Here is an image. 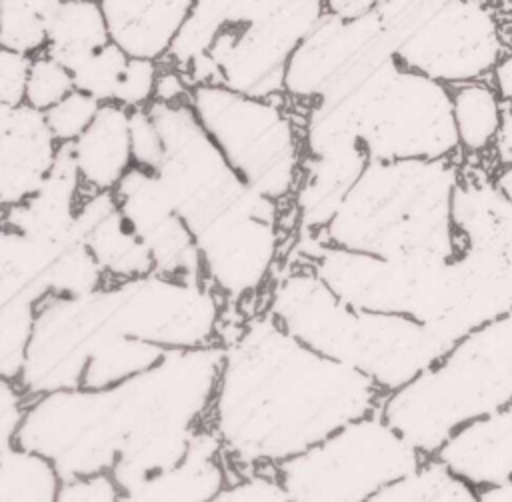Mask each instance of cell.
<instances>
[{"mask_svg": "<svg viewBox=\"0 0 512 502\" xmlns=\"http://www.w3.org/2000/svg\"><path fill=\"white\" fill-rule=\"evenodd\" d=\"M194 0H100L110 38L126 54L162 60Z\"/></svg>", "mask_w": 512, "mask_h": 502, "instance_id": "7402d4cb", "label": "cell"}, {"mask_svg": "<svg viewBox=\"0 0 512 502\" xmlns=\"http://www.w3.org/2000/svg\"><path fill=\"white\" fill-rule=\"evenodd\" d=\"M452 220L462 242L490 258L512 302V200L484 168H464L452 198Z\"/></svg>", "mask_w": 512, "mask_h": 502, "instance_id": "e0dca14e", "label": "cell"}, {"mask_svg": "<svg viewBox=\"0 0 512 502\" xmlns=\"http://www.w3.org/2000/svg\"><path fill=\"white\" fill-rule=\"evenodd\" d=\"M58 500H96V502H112L122 500V490L114 480L110 470H98L90 474H78L70 478H62Z\"/></svg>", "mask_w": 512, "mask_h": 502, "instance_id": "f35d334b", "label": "cell"}, {"mask_svg": "<svg viewBox=\"0 0 512 502\" xmlns=\"http://www.w3.org/2000/svg\"><path fill=\"white\" fill-rule=\"evenodd\" d=\"M32 56L0 46V116L26 102V78Z\"/></svg>", "mask_w": 512, "mask_h": 502, "instance_id": "8d00e7d4", "label": "cell"}, {"mask_svg": "<svg viewBox=\"0 0 512 502\" xmlns=\"http://www.w3.org/2000/svg\"><path fill=\"white\" fill-rule=\"evenodd\" d=\"M284 98L250 96L222 84H196L188 100L242 180L280 204L294 196L304 160L302 126Z\"/></svg>", "mask_w": 512, "mask_h": 502, "instance_id": "8fae6325", "label": "cell"}, {"mask_svg": "<svg viewBox=\"0 0 512 502\" xmlns=\"http://www.w3.org/2000/svg\"><path fill=\"white\" fill-rule=\"evenodd\" d=\"M62 0H0V46L28 56L40 54Z\"/></svg>", "mask_w": 512, "mask_h": 502, "instance_id": "f1b7e54d", "label": "cell"}, {"mask_svg": "<svg viewBox=\"0 0 512 502\" xmlns=\"http://www.w3.org/2000/svg\"><path fill=\"white\" fill-rule=\"evenodd\" d=\"M286 262L310 266L346 304L414 318L450 340L464 338V270L450 260H396L340 248L316 232H294Z\"/></svg>", "mask_w": 512, "mask_h": 502, "instance_id": "9c48e42d", "label": "cell"}, {"mask_svg": "<svg viewBox=\"0 0 512 502\" xmlns=\"http://www.w3.org/2000/svg\"><path fill=\"white\" fill-rule=\"evenodd\" d=\"M216 500H290L276 466H258L228 474Z\"/></svg>", "mask_w": 512, "mask_h": 502, "instance_id": "e575fe53", "label": "cell"}, {"mask_svg": "<svg viewBox=\"0 0 512 502\" xmlns=\"http://www.w3.org/2000/svg\"><path fill=\"white\" fill-rule=\"evenodd\" d=\"M368 164L362 144L336 146L304 154L302 172L292 196L294 232H320Z\"/></svg>", "mask_w": 512, "mask_h": 502, "instance_id": "44dd1931", "label": "cell"}, {"mask_svg": "<svg viewBox=\"0 0 512 502\" xmlns=\"http://www.w3.org/2000/svg\"><path fill=\"white\" fill-rule=\"evenodd\" d=\"M222 348L206 424L220 438L228 474L278 466L384 398L370 376L308 348L266 310L246 316Z\"/></svg>", "mask_w": 512, "mask_h": 502, "instance_id": "6da1fadb", "label": "cell"}, {"mask_svg": "<svg viewBox=\"0 0 512 502\" xmlns=\"http://www.w3.org/2000/svg\"><path fill=\"white\" fill-rule=\"evenodd\" d=\"M30 396L16 378L0 374V450L16 444Z\"/></svg>", "mask_w": 512, "mask_h": 502, "instance_id": "ab89813d", "label": "cell"}, {"mask_svg": "<svg viewBox=\"0 0 512 502\" xmlns=\"http://www.w3.org/2000/svg\"><path fill=\"white\" fill-rule=\"evenodd\" d=\"M108 42L112 38L100 0H62L44 52L72 72Z\"/></svg>", "mask_w": 512, "mask_h": 502, "instance_id": "d4e9b609", "label": "cell"}, {"mask_svg": "<svg viewBox=\"0 0 512 502\" xmlns=\"http://www.w3.org/2000/svg\"><path fill=\"white\" fill-rule=\"evenodd\" d=\"M324 12V0H236L208 54L184 76L192 86L222 84L260 98L284 96L288 60Z\"/></svg>", "mask_w": 512, "mask_h": 502, "instance_id": "7c38bea8", "label": "cell"}, {"mask_svg": "<svg viewBox=\"0 0 512 502\" xmlns=\"http://www.w3.org/2000/svg\"><path fill=\"white\" fill-rule=\"evenodd\" d=\"M224 348L166 350L150 368L106 388H66L30 400L16 442L48 456L62 478L112 470L144 442L206 422Z\"/></svg>", "mask_w": 512, "mask_h": 502, "instance_id": "7a4b0ae2", "label": "cell"}, {"mask_svg": "<svg viewBox=\"0 0 512 502\" xmlns=\"http://www.w3.org/2000/svg\"><path fill=\"white\" fill-rule=\"evenodd\" d=\"M496 170L492 172V180L496 186L512 200V106L506 104L500 132L492 146Z\"/></svg>", "mask_w": 512, "mask_h": 502, "instance_id": "60d3db41", "label": "cell"}, {"mask_svg": "<svg viewBox=\"0 0 512 502\" xmlns=\"http://www.w3.org/2000/svg\"><path fill=\"white\" fill-rule=\"evenodd\" d=\"M6 208H8V206H6V204L2 202V198H0V224H2V218H4V212H6Z\"/></svg>", "mask_w": 512, "mask_h": 502, "instance_id": "f6af8a7d", "label": "cell"}, {"mask_svg": "<svg viewBox=\"0 0 512 502\" xmlns=\"http://www.w3.org/2000/svg\"><path fill=\"white\" fill-rule=\"evenodd\" d=\"M226 482L228 466L220 438L204 422L194 430L184 460L144 484L134 500H216Z\"/></svg>", "mask_w": 512, "mask_h": 502, "instance_id": "cb8c5ba5", "label": "cell"}, {"mask_svg": "<svg viewBox=\"0 0 512 502\" xmlns=\"http://www.w3.org/2000/svg\"><path fill=\"white\" fill-rule=\"evenodd\" d=\"M112 192L120 212L150 250L154 272L206 280L194 238L154 170L134 164Z\"/></svg>", "mask_w": 512, "mask_h": 502, "instance_id": "2e32d148", "label": "cell"}, {"mask_svg": "<svg viewBox=\"0 0 512 502\" xmlns=\"http://www.w3.org/2000/svg\"><path fill=\"white\" fill-rule=\"evenodd\" d=\"M58 146L42 110L24 102L0 116V198L6 206L22 202L44 182Z\"/></svg>", "mask_w": 512, "mask_h": 502, "instance_id": "ac0fdd59", "label": "cell"}, {"mask_svg": "<svg viewBox=\"0 0 512 502\" xmlns=\"http://www.w3.org/2000/svg\"><path fill=\"white\" fill-rule=\"evenodd\" d=\"M396 60L376 12L342 18L330 12L292 52L284 74V96L296 104L334 100Z\"/></svg>", "mask_w": 512, "mask_h": 502, "instance_id": "5bb4252c", "label": "cell"}, {"mask_svg": "<svg viewBox=\"0 0 512 502\" xmlns=\"http://www.w3.org/2000/svg\"><path fill=\"white\" fill-rule=\"evenodd\" d=\"M264 310L308 348L370 376L384 394L438 364L456 344L414 318L346 304L298 262L272 276Z\"/></svg>", "mask_w": 512, "mask_h": 502, "instance_id": "5b68a950", "label": "cell"}, {"mask_svg": "<svg viewBox=\"0 0 512 502\" xmlns=\"http://www.w3.org/2000/svg\"><path fill=\"white\" fill-rule=\"evenodd\" d=\"M190 94H192V84L188 82L184 72L160 62V72L154 86V100L176 104V102H188Z\"/></svg>", "mask_w": 512, "mask_h": 502, "instance_id": "b9f144b4", "label": "cell"}, {"mask_svg": "<svg viewBox=\"0 0 512 502\" xmlns=\"http://www.w3.org/2000/svg\"><path fill=\"white\" fill-rule=\"evenodd\" d=\"M62 476L54 462L18 442L0 450V502L58 500Z\"/></svg>", "mask_w": 512, "mask_h": 502, "instance_id": "4316f807", "label": "cell"}, {"mask_svg": "<svg viewBox=\"0 0 512 502\" xmlns=\"http://www.w3.org/2000/svg\"><path fill=\"white\" fill-rule=\"evenodd\" d=\"M382 2L384 0H324V8L342 18H356L374 12Z\"/></svg>", "mask_w": 512, "mask_h": 502, "instance_id": "7bdbcfd3", "label": "cell"}, {"mask_svg": "<svg viewBox=\"0 0 512 502\" xmlns=\"http://www.w3.org/2000/svg\"><path fill=\"white\" fill-rule=\"evenodd\" d=\"M462 164L452 158L368 160L332 220L328 244L396 260H450L460 238L452 198Z\"/></svg>", "mask_w": 512, "mask_h": 502, "instance_id": "8992f818", "label": "cell"}, {"mask_svg": "<svg viewBox=\"0 0 512 502\" xmlns=\"http://www.w3.org/2000/svg\"><path fill=\"white\" fill-rule=\"evenodd\" d=\"M226 302L208 280L148 272L80 296L50 294L38 308L18 382L30 398L80 388L100 348L136 338L164 350L220 342Z\"/></svg>", "mask_w": 512, "mask_h": 502, "instance_id": "277c9868", "label": "cell"}, {"mask_svg": "<svg viewBox=\"0 0 512 502\" xmlns=\"http://www.w3.org/2000/svg\"><path fill=\"white\" fill-rule=\"evenodd\" d=\"M424 458L378 408L280 462L276 472L290 500H372Z\"/></svg>", "mask_w": 512, "mask_h": 502, "instance_id": "4fadbf2b", "label": "cell"}, {"mask_svg": "<svg viewBox=\"0 0 512 502\" xmlns=\"http://www.w3.org/2000/svg\"><path fill=\"white\" fill-rule=\"evenodd\" d=\"M128 60L130 54H126L118 44L108 42L76 70H72L74 86L96 98L100 104L116 102Z\"/></svg>", "mask_w": 512, "mask_h": 502, "instance_id": "1f68e13d", "label": "cell"}, {"mask_svg": "<svg viewBox=\"0 0 512 502\" xmlns=\"http://www.w3.org/2000/svg\"><path fill=\"white\" fill-rule=\"evenodd\" d=\"M160 72V62L152 58L130 56L122 84L116 94V104L136 110L146 108L154 100V86Z\"/></svg>", "mask_w": 512, "mask_h": 502, "instance_id": "d590c367", "label": "cell"}, {"mask_svg": "<svg viewBox=\"0 0 512 502\" xmlns=\"http://www.w3.org/2000/svg\"><path fill=\"white\" fill-rule=\"evenodd\" d=\"M146 108L164 142L154 172L194 238L204 278L226 306L258 296L282 254V204L242 180L190 102L152 100Z\"/></svg>", "mask_w": 512, "mask_h": 502, "instance_id": "3957f363", "label": "cell"}, {"mask_svg": "<svg viewBox=\"0 0 512 502\" xmlns=\"http://www.w3.org/2000/svg\"><path fill=\"white\" fill-rule=\"evenodd\" d=\"M234 2L236 0H194L184 26L160 62L186 72L196 60L206 56L220 32L224 14Z\"/></svg>", "mask_w": 512, "mask_h": 502, "instance_id": "f546056e", "label": "cell"}, {"mask_svg": "<svg viewBox=\"0 0 512 502\" xmlns=\"http://www.w3.org/2000/svg\"><path fill=\"white\" fill-rule=\"evenodd\" d=\"M82 196L84 186L70 142L60 144L44 182L22 202L8 206L2 224L38 240L64 242L78 234L74 222Z\"/></svg>", "mask_w": 512, "mask_h": 502, "instance_id": "d6986e66", "label": "cell"}, {"mask_svg": "<svg viewBox=\"0 0 512 502\" xmlns=\"http://www.w3.org/2000/svg\"><path fill=\"white\" fill-rule=\"evenodd\" d=\"M64 242L38 240L0 224V374L4 376H20L38 308L52 294V264Z\"/></svg>", "mask_w": 512, "mask_h": 502, "instance_id": "9a60e30c", "label": "cell"}, {"mask_svg": "<svg viewBox=\"0 0 512 502\" xmlns=\"http://www.w3.org/2000/svg\"><path fill=\"white\" fill-rule=\"evenodd\" d=\"M74 88L72 72L64 64L46 52L32 56L26 78V104L46 112Z\"/></svg>", "mask_w": 512, "mask_h": 502, "instance_id": "d6a6232c", "label": "cell"}, {"mask_svg": "<svg viewBox=\"0 0 512 502\" xmlns=\"http://www.w3.org/2000/svg\"><path fill=\"white\" fill-rule=\"evenodd\" d=\"M130 140L134 164L154 170L164 156V142L148 108L130 110Z\"/></svg>", "mask_w": 512, "mask_h": 502, "instance_id": "74e56055", "label": "cell"}, {"mask_svg": "<svg viewBox=\"0 0 512 502\" xmlns=\"http://www.w3.org/2000/svg\"><path fill=\"white\" fill-rule=\"evenodd\" d=\"M382 500H456L474 502L478 490L450 470L438 456H426L412 472L382 488L374 498Z\"/></svg>", "mask_w": 512, "mask_h": 502, "instance_id": "83f0119b", "label": "cell"}, {"mask_svg": "<svg viewBox=\"0 0 512 502\" xmlns=\"http://www.w3.org/2000/svg\"><path fill=\"white\" fill-rule=\"evenodd\" d=\"M504 100L494 84L472 80L452 90V114L460 150L482 154L492 150L504 116Z\"/></svg>", "mask_w": 512, "mask_h": 502, "instance_id": "484cf974", "label": "cell"}, {"mask_svg": "<svg viewBox=\"0 0 512 502\" xmlns=\"http://www.w3.org/2000/svg\"><path fill=\"white\" fill-rule=\"evenodd\" d=\"M74 228L108 282L154 272L150 250L120 212L114 192H84Z\"/></svg>", "mask_w": 512, "mask_h": 502, "instance_id": "ffe728a7", "label": "cell"}, {"mask_svg": "<svg viewBox=\"0 0 512 502\" xmlns=\"http://www.w3.org/2000/svg\"><path fill=\"white\" fill-rule=\"evenodd\" d=\"M106 282L104 270L78 234L62 244L52 264V294L80 296L98 290Z\"/></svg>", "mask_w": 512, "mask_h": 502, "instance_id": "4dcf8cb0", "label": "cell"}, {"mask_svg": "<svg viewBox=\"0 0 512 502\" xmlns=\"http://www.w3.org/2000/svg\"><path fill=\"white\" fill-rule=\"evenodd\" d=\"M100 110V102L90 94L74 88L54 106H50L44 116L50 132L58 140V144L74 142L94 120Z\"/></svg>", "mask_w": 512, "mask_h": 502, "instance_id": "836d02e7", "label": "cell"}, {"mask_svg": "<svg viewBox=\"0 0 512 502\" xmlns=\"http://www.w3.org/2000/svg\"><path fill=\"white\" fill-rule=\"evenodd\" d=\"M512 404V310L460 338L432 368L384 394L380 414L424 456L472 418Z\"/></svg>", "mask_w": 512, "mask_h": 502, "instance_id": "ba28073f", "label": "cell"}, {"mask_svg": "<svg viewBox=\"0 0 512 502\" xmlns=\"http://www.w3.org/2000/svg\"><path fill=\"white\" fill-rule=\"evenodd\" d=\"M302 140L304 154L360 142L368 160L452 158L460 150L450 86L396 60L350 92L306 106Z\"/></svg>", "mask_w": 512, "mask_h": 502, "instance_id": "52a82bcc", "label": "cell"}, {"mask_svg": "<svg viewBox=\"0 0 512 502\" xmlns=\"http://www.w3.org/2000/svg\"><path fill=\"white\" fill-rule=\"evenodd\" d=\"M84 192H112L134 166L130 110L106 102L90 126L70 142Z\"/></svg>", "mask_w": 512, "mask_h": 502, "instance_id": "603a6c76", "label": "cell"}, {"mask_svg": "<svg viewBox=\"0 0 512 502\" xmlns=\"http://www.w3.org/2000/svg\"><path fill=\"white\" fill-rule=\"evenodd\" d=\"M492 84L498 90L500 98L508 106H512V50L506 52L492 70Z\"/></svg>", "mask_w": 512, "mask_h": 502, "instance_id": "ee69618b", "label": "cell"}, {"mask_svg": "<svg viewBox=\"0 0 512 502\" xmlns=\"http://www.w3.org/2000/svg\"><path fill=\"white\" fill-rule=\"evenodd\" d=\"M374 12L396 62L448 86L484 80L504 56L498 20L480 0H384Z\"/></svg>", "mask_w": 512, "mask_h": 502, "instance_id": "30bf717a", "label": "cell"}]
</instances>
